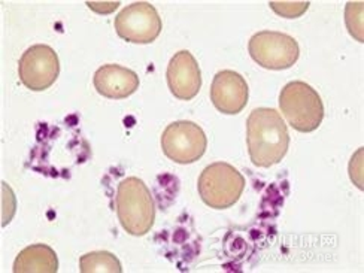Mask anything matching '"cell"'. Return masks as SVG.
I'll return each instance as SVG.
<instances>
[{
    "instance_id": "6da1fadb",
    "label": "cell",
    "mask_w": 364,
    "mask_h": 273,
    "mask_svg": "<svg viewBox=\"0 0 364 273\" xmlns=\"http://www.w3.org/2000/svg\"><path fill=\"white\" fill-rule=\"evenodd\" d=\"M247 145L257 168H270L285 157L290 134L281 114L273 108H257L247 121Z\"/></svg>"
},
{
    "instance_id": "7a4b0ae2",
    "label": "cell",
    "mask_w": 364,
    "mask_h": 273,
    "mask_svg": "<svg viewBox=\"0 0 364 273\" xmlns=\"http://www.w3.org/2000/svg\"><path fill=\"white\" fill-rule=\"evenodd\" d=\"M119 224L132 236H145L156 221V203L149 188L139 178L119 182L115 197Z\"/></svg>"
},
{
    "instance_id": "3957f363",
    "label": "cell",
    "mask_w": 364,
    "mask_h": 273,
    "mask_svg": "<svg viewBox=\"0 0 364 273\" xmlns=\"http://www.w3.org/2000/svg\"><path fill=\"white\" fill-rule=\"evenodd\" d=\"M279 108L288 124L300 133L315 132L324 119V105L320 95L303 81L288 82L281 90Z\"/></svg>"
},
{
    "instance_id": "277c9868",
    "label": "cell",
    "mask_w": 364,
    "mask_h": 273,
    "mask_svg": "<svg viewBox=\"0 0 364 273\" xmlns=\"http://www.w3.org/2000/svg\"><path fill=\"white\" fill-rule=\"evenodd\" d=\"M197 190L209 208L227 209L240 199L245 190V178L232 164L217 161L203 169L197 182Z\"/></svg>"
},
{
    "instance_id": "5b68a950",
    "label": "cell",
    "mask_w": 364,
    "mask_h": 273,
    "mask_svg": "<svg viewBox=\"0 0 364 273\" xmlns=\"http://www.w3.org/2000/svg\"><path fill=\"white\" fill-rule=\"evenodd\" d=\"M248 51L257 65L270 70L290 69L300 55L299 43L294 38L270 30L255 33L250 39Z\"/></svg>"
},
{
    "instance_id": "8992f818",
    "label": "cell",
    "mask_w": 364,
    "mask_h": 273,
    "mask_svg": "<svg viewBox=\"0 0 364 273\" xmlns=\"http://www.w3.org/2000/svg\"><path fill=\"white\" fill-rule=\"evenodd\" d=\"M208 139L203 129L193 121H175L161 134L164 156L178 164H191L206 153Z\"/></svg>"
},
{
    "instance_id": "52a82bcc",
    "label": "cell",
    "mask_w": 364,
    "mask_h": 273,
    "mask_svg": "<svg viewBox=\"0 0 364 273\" xmlns=\"http://www.w3.org/2000/svg\"><path fill=\"white\" fill-rule=\"evenodd\" d=\"M161 18L157 9L148 2L126 6L115 18L117 35L130 43H151L161 33Z\"/></svg>"
},
{
    "instance_id": "ba28073f",
    "label": "cell",
    "mask_w": 364,
    "mask_h": 273,
    "mask_svg": "<svg viewBox=\"0 0 364 273\" xmlns=\"http://www.w3.org/2000/svg\"><path fill=\"white\" fill-rule=\"evenodd\" d=\"M18 75L21 82L32 91L48 90L60 75V60L48 45H33L20 58Z\"/></svg>"
},
{
    "instance_id": "9c48e42d",
    "label": "cell",
    "mask_w": 364,
    "mask_h": 273,
    "mask_svg": "<svg viewBox=\"0 0 364 273\" xmlns=\"http://www.w3.org/2000/svg\"><path fill=\"white\" fill-rule=\"evenodd\" d=\"M250 90L245 78L233 70H221L210 85V100L225 115H236L245 109Z\"/></svg>"
},
{
    "instance_id": "30bf717a",
    "label": "cell",
    "mask_w": 364,
    "mask_h": 273,
    "mask_svg": "<svg viewBox=\"0 0 364 273\" xmlns=\"http://www.w3.org/2000/svg\"><path fill=\"white\" fill-rule=\"evenodd\" d=\"M166 78H168V85L172 95L179 100L194 99L199 95L202 87V72L199 63L187 50L178 51L171 58Z\"/></svg>"
},
{
    "instance_id": "8fae6325",
    "label": "cell",
    "mask_w": 364,
    "mask_h": 273,
    "mask_svg": "<svg viewBox=\"0 0 364 273\" xmlns=\"http://www.w3.org/2000/svg\"><path fill=\"white\" fill-rule=\"evenodd\" d=\"M93 82L99 95L119 100L132 96L138 90L139 77L124 66L105 65L96 70Z\"/></svg>"
},
{
    "instance_id": "7c38bea8",
    "label": "cell",
    "mask_w": 364,
    "mask_h": 273,
    "mask_svg": "<svg viewBox=\"0 0 364 273\" xmlns=\"http://www.w3.org/2000/svg\"><path fill=\"white\" fill-rule=\"evenodd\" d=\"M57 270V254L51 247L43 244L24 248L14 263L15 273H55Z\"/></svg>"
},
{
    "instance_id": "4fadbf2b",
    "label": "cell",
    "mask_w": 364,
    "mask_h": 273,
    "mask_svg": "<svg viewBox=\"0 0 364 273\" xmlns=\"http://www.w3.org/2000/svg\"><path fill=\"white\" fill-rule=\"evenodd\" d=\"M80 270L82 273H121V266L117 255L108 251H93L80 259Z\"/></svg>"
},
{
    "instance_id": "5bb4252c",
    "label": "cell",
    "mask_w": 364,
    "mask_h": 273,
    "mask_svg": "<svg viewBox=\"0 0 364 273\" xmlns=\"http://www.w3.org/2000/svg\"><path fill=\"white\" fill-rule=\"evenodd\" d=\"M363 9L364 4L363 2H348L346 9H345V23L348 30L354 39H357L360 43L364 42L363 36Z\"/></svg>"
},
{
    "instance_id": "9a60e30c",
    "label": "cell",
    "mask_w": 364,
    "mask_h": 273,
    "mask_svg": "<svg viewBox=\"0 0 364 273\" xmlns=\"http://www.w3.org/2000/svg\"><path fill=\"white\" fill-rule=\"evenodd\" d=\"M309 2H270L272 11L282 18H299L309 8Z\"/></svg>"
},
{
    "instance_id": "2e32d148",
    "label": "cell",
    "mask_w": 364,
    "mask_h": 273,
    "mask_svg": "<svg viewBox=\"0 0 364 273\" xmlns=\"http://www.w3.org/2000/svg\"><path fill=\"white\" fill-rule=\"evenodd\" d=\"M350 176L354 184L363 190V148H360L350 163Z\"/></svg>"
},
{
    "instance_id": "e0dca14e",
    "label": "cell",
    "mask_w": 364,
    "mask_h": 273,
    "mask_svg": "<svg viewBox=\"0 0 364 273\" xmlns=\"http://www.w3.org/2000/svg\"><path fill=\"white\" fill-rule=\"evenodd\" d=\"M87 6L99 14H111L119 6V2H87Z\"/></svg>"
}]
</instances>
